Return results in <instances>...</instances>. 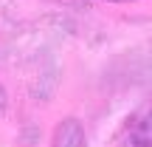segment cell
I'll return each mask as SVG.
<instances>
[{"label":"cell","instance_id":"obj_1","mask_svg":"<svg viewBox=\"0 0 152 147\" xmlns=\"http://www.w3.org/2000/svg\"><path fill=\"white\" fill-rule=\"evenodd\" d=\"M124 147H152V105L141 108L127 122Z\"/></svg>","mask_w":152,"mask_h":147},{"label":"cell","instance_id":"obj_2","mask_svg":"<svg viewBox=\"0 0 152 147\" xmlns=\"http://www.w3.org/2000/svg\"><path fill=\"white\" fill-rule=\"evenodd\" d=\"M51 147H87L85 127H82L76 119L59 122L56 130H54V139H51Z\"/></svg>","mask_w":152,"mask_h":147},{"label":"cell","instance_id":"obj_3","mask_svg":"<svg viewBox=\"0 0 152 147\" xmlns=\"http://www.w3.org/2000/svg\"><path fill=\"white\" fill-rule=\"evenodd\" d=\"M6 105H9V99H6V88L0 85V116L6 113Z\"/></svg>","mask_w":152,"mask_h":147},{"label":"cell","instance_id":"obj_4","mask_svg":"<svg viewBox=\"0 0 152 147\" xmlns=\"http://www.w3.org/2000/svg\"><path fill=\"white\" fill-rule=\"evenodd\" d=\"M110 3H127V0H110Z\"/></svg>","mask_w":152,"mask_h":147}]
</instances>
